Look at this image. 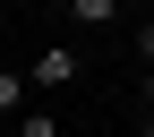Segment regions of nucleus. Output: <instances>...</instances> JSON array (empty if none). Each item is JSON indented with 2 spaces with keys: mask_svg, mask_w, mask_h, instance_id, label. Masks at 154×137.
I'll use <instances>...</instances> for the list:
<instances>
[{
  "mask_svg": "<svg viewBox=\"0 0 154 137\" xmlns=\"http://www.w3.org/2000/svg\"><path fill=\"white\" fill-rule=\"evenodd\" d=\"M146 137H154V111H146Z\"/></svg>",
  "mask_w": 154,
  "mask_h": 137,
  "instance_id": "8",
  "label": "nucleus"
},
{
  "mask_svg": "<svg viewBox=\"0 0 154 137\" xmlns=\"http://www.w3.org/2000/svg\"><path fill=\"white\" fill-rule=\"evenodd\" d=\"M111 9H137V0H111Z\"/></svg>",
  "mask_w": 154,
  "mask_h": 137,
  "instance_id": "6",
  "label": "nucleus"
},
{
  "mask_svg": "<svg viewBox=\"0 0 154 137\" xmlns=\"http://www.w3.org/2000/svg\"><path fill=\"white\" fill-rule=\"evenodd\" d=\"M137 60L154 69V17H146V26H137Z\"/></svg>",
  "mask_w": 154,
  "mask_h": 137,
  "instance_id": "5",
  "label": "nucleus"
},
{
  "mask_svg": "<svg viewBox=\"0 0 154 137\" xmlns=\"http://www.w3.org/2000/svg\"><path fill=\"white\" fill-rule=\"evenodd\" d=\"M26 77H34L43 94H51V86H77V43H43V51H34V69H26Z\"/></svg>",
  "mask_w": 154,
  "mask_h": 137,
  "instance_id": "1",
  "label": "nucleus"
},
{
  "mask_svg": "<svg viewBox=\"0 0 154 137\" xmlns=\"http://www.w3.org/2000/svg\"><path fill=\"white\" fill-rule=\"evenodd\" d=\"M26 103H34V77L26 69H0V120H17Z\"/></svg>",
  "mask_w": 154,
  "mask_h": 137,
  "instance_id": "2",
  "label": "nucleus"
},
{
  "mask_svg": "<svg viewBox=\"0 0 154 137\" xmlns=\"http://www.w3.org/2000/svg\"><path fill=\"white\" fill-rule=\"evenodd\" d=\"M9 129H17V137H60V120H51L43 103H26V111H17V120H9Z\"/></svg>",
  "mask_w": 154,
  "mask_h": 137,
  "instance_id": "4",
  "label": "nucleus"
},
{
  "mask_svg": "<svg viewBox=\"0 0 154 137\" xmlns=\"http://www.w3.org/2000/svg\"><path fill=\"white\" fill-rule=\"evenodd\" d=\"M0 137H17V129H9V120H0Z\"/></svg>",
  "mask_w": 154,
  "mask_h": 137,
  "instance_id": "7",
  "label": "nucleus"
},
{
  "mask_svg": "<svg viewBox=\"0 0 154 137\" xmlns=\"http://www.w3.org/2000/svg\"><path fill=\"white\" fill-rule=\"evenodd\" d=\"M60 17H69L77 34H103V26H111V17H120V9H111V0H69Z\"/></svg>",
  "mask_w": 154,
  "mask_h": 137,
  "instance_id": "3",
  "label": "nucleus"
}]
</instances>
